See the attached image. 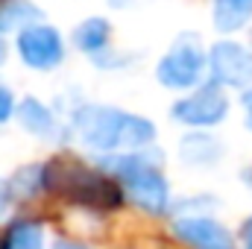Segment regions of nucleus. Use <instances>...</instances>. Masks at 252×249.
Returning <instances> with one entry per match:
<instances>
[{
    "label": "nucleus",
    "instance_id": "f257e3e1",
    "mask_svg": "<svg viewBox=\"0 0 252 249\" xmlns=\"http://www.w3.org/2000/svg\"><path fill=\"white\" fill-rule=\"evenodd\" d=\"M41 185L73 205L94 208V211H112L121 208L124 202V190L112 176L97 173L67 156H59L41 167Z\"/></svg>",
    "mask_w": 252,
    "mask_h": 249
},
{
    "label": "nucleus",
    "instance_id": "f03ea898",
    "mask_svg": "<svg viewBox=\"0 0 252 249\" xmlns=\"http://www.w3.org/2000/svg\"><path fill=\"white\" fill-rule=\"evenodd\" d=\"M109 170L121 182V190L147 214H164L170 208V187L161 173L158 153H129L109 158Z\"/></svg>",
    "mask_w": 252,
    "mask_h": 249
},
{
    "label": "nucleus",
    "instance_id": "7ed1b4c3",
    "mask_svg": "<svg viewBox=\"0 0 252 249\" xmlns=\"http://www.w3.org/2000/svg\"><path fill=\"white\" fill-rule=\"evenodd\" d=\"M205 70H208V62H205L199 38L196 35H179L170 44V50L161 56V62L156 67V76L170 91H188V88H196L202 82Z\"/></svg>",
    "mask_w": 252,
    "mask_h": 249
},
{
    "label": "nucleus",
    "instance_id": "20e7f679",
    "mask_svg": "<svg viewBox=\"0 0 252 249\" xmlns=\"http://www.w3.org/2000/svg\"><path fill=\"white\" fill-rule=\"evenodd\" d=\"M124 118L126 112H118L112 106H76L70 124L85 147L97 153H112L115 147H121Z\"/></svg>",
    "mask_w": 252,
    "mask_h": 249
},
{
    "label": "nucleus",
    "instance_id": "39448f33",
    "mask_svg": "<svg viewBox=\"0 0 252 249\" xmlns=\"http://www.w3.org/2000/svg\"><path fill=\"white\" fill-rule=\"evenodd\" d=\"M229 115V97L217 82H205L196 85V91L176 100L170 106V118L185 126L202 129V126H217L220 121H226Z\"/></svg>",
    "mask_w": 252,
    "mask_h": 249
},
{
    "label": "nucleus",
    "instance_id": "423d86ee",
    "mask_svg": "<svg viewBox=\"0 0 252 249\" xmlns=\"http://www.w3.org/2000/svg\"><path fill=\"white\" fill-rule=\"evenodd\" d=\"M18 53L32 70H53L64 59V41L59 30L47 24H30L18 32Z\"/></svg>",
    "mask_w": 252,
    "mask_h": 249
},
{
    "label": "nucleus",
    "instance_id": "0eeeda50",
    "mask_svg": "<svg viewBox=\"0 0 252 249\" xmlns=\"http://www.w3.org/2000/svg\"><path fill=\"white\" fill-rule=\"evenodd\" d=\"M211 82L217 85H232V88H250L252 85V50L238 41H217L208 56Z\"/></svg>",
    "mask_w": 252,
    "mask_h": 249
},
{
    "label": "nucleus",
    "instance_id": "6e6552de",
    "mask_svg": "<svg viewBox=\"0 0 252 249\" xmlns=\"http://www.w3.org/2000/svg\"><path fill=\"white\" fill-rule=\"evenodd\" d=\"M173 232L193 249H235L229 229L211 217H182L173 223Z\"/></svg>",
    "mask_w": 252,
    "mask_h": 249
},
{
    "label": "nucleus",
    "instance_id": "1a4fd4ad",
    "mask_svg": "<svg viewBox=\"0 0 252 249\" xmlns=\"http://www.w3.org/2000/svg\"><path fill=\"white\" fill-rule=\"evenodd\" d=\"M179 158L188 167H211L223 158V144L208 132H188L179 141Z\"/></svg>",
    "mask_w": 252,
    "mask_h": 249
},
{
    "label": "nucleus",
    "instance_id": "9d476101",
    "mask_svg": "<svg viewBox=\"0 0 252 249\" xmlns=\"http://www.w3.org/2000/svg\"><path fill=\"white\" fill-rule=\"evenodd\" d=\"M15 115H18L21 126H24L30 135L47 138V135H53V129H56V115H53L38 97H24V100L15 106Z\"/></svg>",
    "mask_w": 252,
    "mask_h": 249
},
{
    "label": "nucleus",
    "instance_id": "9b49d317",
    "mask_svg": "<svg viewBox=\"0 0 252 249\" xmlns=\"http://www.w3.org/2000/svg\"><path fill=\"white\" fill-rule=\"evenodd\" d=\"M109 38H112V24L106 18H85L73 30V44L88 56H97L100 50H106Z\"/></svg>",
    "mask_w": 252,
    "mask_h": 249
},
{
    "label": "nucleus",
    "instance_id": "f8f14e48",
    "mask_svg": "<svg viewBox=\"0 0 252 249\" xmlns=\"http://www.w3.org/2000/svg\"><path fill=\"white\" fill-rule=\"evenodd\" d=\"M252 18V0H214V27L220 32H235Z\"/></svg>",
    "mask_w": 252,
    "mask_h": 249
},
{
    "label": "nucleus",
    "instance_id": "ddd939ff",
    "mask_svg": "<svg viewBox=\"0 0 252 249\" xmlns=\"http://www.w3.org/2000/svg\"><path fill=\"white\" fill-rule=\"evenodd\" d=\"M41 18V9L30 0H0V32L24 30Z\"/></svg>",
    "mask_w": 252,
    "mask_h": 249
},
{
    "label": "nucleus",
    "instance_id": "4468645a",
    "mask_svg": "<svg viewBox=\"0 0 252 249\" xmlns=\"http://www.w3.org/2000/svg\"><path fill=\"white\" fill-rule=\"evenodd\" d=\"M0 249H44V232L38 223H15L9 226Z\"/></svg>",
    "mask_w": 252,
    "mask_h": 249
},
{
    "label": "nucleus",
    "instance_id": "2eb2a0df",
    "mask_svg": "<svg viewBox=\"0 0 252 249\" xmlns=\"http://www.w3.org/2000/svg\"><path fill=\"white\" fill-rule=\"evenodd\" d=\"M156 141V124L141 118V115H129L124 118V135H121V144L126 147H147Z\"/></svg>",
    "mask_w": 252,
    "mask_h": 249
},
{
    "label": "nucleus",
    "instance_id": "dca6fc26",
    "mask_svg": "<svg viewBox=\"0 0 252 249\" xmlns=\"http://www.w3.org/2000/svg\"><path fill=\"white\" fill-rule=\"evenodd\" d=\"M6 185H9L12 193H18V196H32L35 190L44 187L41 185V167H38V164H35V167H21Z\"/></svg>",
    "mask_w": 252,
    "mask_h": 249
},
{
    "label": "nucleus",
    "instance_id": "f3484780",
    "mask_svg": "<svg viewBox=\"0 0 252 249\" xmlns=\"http://www.w3.org/2000/svg\"><path fill=\"white\" fill-rule=\"evenodd\" d=\"M15 115V97L6 85H0V124H6Z\"/></svg>",
    "mask_w": 252,
    "mask_h": 249
},
{
    "label": "nucleus",
    "instance_id": "a211bd4d",
    "mask_svg": "<svg viewBox=\"0 0 252 249\" xmlns=\"http://www.w3.org/2000/svg\"><path fill=\"white\" fill-rule=\"evenodd\" d=\"M9 202H12V190H9V185H6V182H0V217L6 214Z\"/></svg>",
    "mask_w": 252,
    "mask_h": 249
},
{
    "label": "nucleus",
    "instance_id": "6ab92c4d",
    "mask_svg": "<svg viewBox=\"0 0 252 249\" xmlns=\"http://www.w3.org/2000/svg\"><path fill=\"white\" fill-rule=\"evenodd\" d=\"M241 106H244V112H247V124L252 129V85L244 91V97H241Z\"/></svg>",
    "mask_w": 252,
    "mask_h": 249
},
{
    "label": "nucleus",
    "instance_id": "aec40b11",
    "mask_svg": "<svg viewBox=\"0 0 252 249\" xmlns=\"http://www.w3.org/2000/svg\"><path fill=\"white\" fill-rule=\"evenodd\" d=\"M53 249H88L85 244H79V241H67V238H62V241H56L53 244Z\"/></svg>",
    "mask_w": 252,
    "mask_h": 249
},
{
    "label": "nucleus",
    "instance_id": "412c9836",
    "mask_svg": "<svg viewBox=\"0 0 252 249\" xmlns=\"http://www.w3.org/2000/svg\"><path fill=\"white\" fill-rule=\"evenodd\" d=\"M241 235H244V249H252V217L247 220V223H244Z\"/></svg>",
    "mask_w": 252,
    "mask_h": 249
},
{
    "label": "nucleus",
    "instance_id": "4be33fe9",
    "mask_svg": "<svg viewBox=\"0 0 252 249\" xmlns=\"http://www.w3.org/2000/svg\"><path fill=\"white\" fill-rule=\"evenodd\" d=\"M3 62H6V41L0 38V67H3Z\"/></svg>",
    "mask_w": 252,
    "mask_h": 249
}]
</instances>
